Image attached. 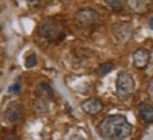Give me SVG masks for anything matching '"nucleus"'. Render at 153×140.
Returning a JSON list of instances; mask_svg holds the SVG:
<instances>
[{"instance_id":"nucleus-1","label":"nucleus","mask_w":153,"mask_h":140,"mask_svg":"<svg viewBox=\"0 0 153 140\" xmlns=\"http://www.w3.org/2000/svg\"><path fill=\"white\" fill-rule=\"evenodd\" d=\"M132 126L122 115H109L101 120L98 132L104 140H125L132 135Z\"/></svg>"},{"instance_id":"nucleus-2","label":"nucleus","mask_w":153,"mask_h":140,"mask_svg":"<svg viewBox=\"0 0 153 140\" xmlns=\"http://www.w3.org/2000/svg\"><path fill=\"white\" fill-rule=\"evenodd\" d=\"M38 36L47 41H58L64 37V26L55 19H45L38 26Z\"/></svg>"},{"instance_id":"nucleus-3","label":"nucleus","mask_w":153,"mask_h":140,"mask_svg":"<svg viewBox=\"0 0 153 140\" xmlns=\"http://www.w3.org/2000/svg\"><path fill=\"white\" fill-rule=\"evenodd\" d=\"M115 86H116V93L120 98H128L135 92V79L129 72L120 71L118 76H116Z\"/></svg>"},{"instance_id":"nucleus-4","label":"nucleus","mask_w":153,"mask_h":140,"mask_svg":"<svg viewBox=\"0 0 153 140\" xmlns=\"http://www.w3.org/2000/svg\"><path fill=\"white\" fill-rule=\"evenodd\" d=\"M75 21L78 26L81 27H92L95 24L99 23V13L94 9H89V7H84V9H79V10L75 13Z\"/></svg>"},{"instance_id":"nucleus-5","label":"nucleus","mask_w":153,"mask_h":140,"mask_svg":"<svg viewBox=\"0 0 153 140\" xmlns=\"http://www.w3.org/2000/svg\"><path fill=\"white\" fill-rule=\"evenodd\" d=\"M23 119V105L17 101H13L7 105L4 113H3V120L6 124H17Z\"/></svg>"},{"instance_id":"nucleus-6","label":"nucleus","mask_w":153,"mask_h":140,"mask_svg":"<svg viewBox=\"0 0 153 140\" xmlns=\"http://www.w3.org/2000/svg\"><path fill=\"white\" fill-rule=\"evenodd\" d=\"M81 109L82 112L89 115V116H95V115L102 112L104 103L99 98H89V99H87V101H84L81 103Z\"/></svg>"},{"instance_id":"nucleus-7","label":"nucleus","mask_w":153,"mask_h":140,"mask_svg":"<svg viewBox=\"0 0 153 140\" xmlns=\"http://www.w3.org/2000/svg\"><path fill=\"white\" fill-rule=\"evenodd\" d=\"M132 61H133L135 68H137V70L146 68L149 61H150V53H149V50H146V48L135 50V53L132 55Z\"/></svg>"},{"instance_id":"nucleus-8","label":"nucleus","mask_w":153,"mask_h":140,"mask_svg":"<svg viewBox=\"0 0 153 140\" xmlns=\"http://www.w3.org/2000/svg\"><path fill=\"white\" fill-rule=\"evenodd\" d=\"M36 98H41L45 101H51L54 98V91L47 82H38L36 86Z\"/></svg>"},{"instance_id":"nucleus-9","label":"nucleus","mask_w":153,"mask_h":140,"mask_svg":"<svg viewBox=\"0 0 153 140\" xmlns=\"http://www.w3.org/2000/svg\"><path fill=\"white\" fill-rule=\"evenodd\" d=\"M137 110L140 118L148 124L153 123V105L150 102H140L137 105Z\"/></svg>"},{"instance_id":"nucleus-10","label":"nucleus","mask_w":153,"mask_h":140,"mask_svg":"<svg viewBox=\"0 0 153 140\" xmlns=\"http://www.w3.org/2000/svg\"><path fill=\"white\" fill-rule=\"evenodd\" d=\"M128 7L132 13H136V14H142L148 10V1L146 0H126Z\"/></svg>"},{"instance_id":"nucleus-11","label":"nucleus","mask_w":153,"mask_h":140,"mask_svg":"<svg viewBox=\"0 0 153 140\" xmlns=\"http://www.w3.org/2000/svg\"><path fill=\"white\" fill-rule=\"evenodd\" d=\"M33 109L34 112L38 113V115H44L50 110V101H45V99H41V98H36L33 102Z\"/></svg>"},{"instance_id":"nucleus-12","label":"nucleus","mask_w":153,"mask_h":140,"mask_svg":"<svg viewBox=\"0 0 153 140\" xmlns=\"http://www.w3.org/2000/svg\"><path fill=\"white\" fill-rule=\"evenodd\" d=\"M104 3L111 10H122L126 4V0H104Z\"/></svg>"},{"instance_id":"nucleus-13","label":"nucleus","mask_w":153,"mask_h":140,"mask_svg":"<svg viewBox=\"0 0 153 140\" xmlns=\"http://www.w3.org/2000/svg\"><path fill=\"white\" fill-rule=\"evenodd\" d=\"M114 70V62L109 61V62H104V64H101L98 67V70H97V74L101 76L106 75V74H109L111 71Z\"/></svg>"},{"instance_id":"nucleus-14","label":"nucleus","mask_w":153,"mask_h":140,"mask_svg":"<svg viewBox=\"0 0 153 140\" xmlns=\"http://www.w3.org/2000/svg\"><path fill=\"white\" fill-rule=\"evenodd\" d=\"M36 64H37V57H36L34 53H30L24 59V65L27 68H33V67H36Z\"/></svg>"},{"instance_id":"nucleus-15","label":"nucleus","mask_w":153,"mask_h":140,"mask_svg":"<svg viewBox=\"0 0 153 140\" xmlns=\"http://www.w3.org/2000/svg\"><path fill=\"white\" fill-rule=\"evenodd\" d=\"M65 140H87L85 137L82 135H79V133H70V135H67V137H65Z\"/></svg>"},{"instance_id":"nucleus-16","label":"nucleus","mask_w":153,"mask_h":140,"mask_svg":"<svg viewBox=\"0 0 153 140\" xmlns=\"http://www.w3.org/2000/svg\"><path fill=\"white\" fill-rule=\"evenodd\" d=\"M44 0H26V3H27L30 7H33V9H37L40 6L43 4Z\"/></svg>"},{"instance_id":"nucleus-17","label":"nucleus","mask_w":153,"mask_h":140,"mask_svg":"<svg viewBox=\"0 0 153 140\" xmlns=\"http://www.w3.org/2000/svg\"><path fill=\"white\" fill-rule=\"evenodd\" d=\"M148 95H149V98L153 101V78L149 81V84H148Z\"/></svg>"},{"instance_id":"nucleus-18","label":"nucleus","mask_w":153,"mask_h":140,"mask_svg":"<svg viewBox=\"0 0 153 140\" xmlns=\"http://www.w3.org/2000/svg\"><path fill=\"white\" fill-rule=\"evenodd\" d=\"M3 140H17V137L14 135H7V136H4Z\"/></svg>"},{"instance_id":"nucleus-19","label":"nucleus","mask_w":153,"mask_h":140,"mask_svg":"<svg viewBox=\"0 0 153 140\" xmlns=\"http://www.w3.org/2000/svg\"><path fill=\"white\" fill-rule=\"evenodd\" d=\"M149 27L153 30V17H150V19H149Z\"/></svg>"}]
</instances>
